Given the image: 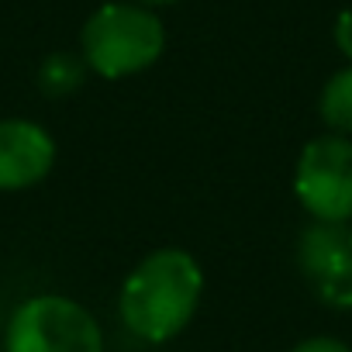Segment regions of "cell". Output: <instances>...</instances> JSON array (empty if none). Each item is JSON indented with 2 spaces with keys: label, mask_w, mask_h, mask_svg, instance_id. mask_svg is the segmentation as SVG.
Returning a JSON list of instances; mask_svg holds the SVG:
<instances>
[{
  "label": "cell",
  "mask_w": 352,
  "mask_h": 352,
  "mask_svg": "<svg viewBox=\"0 0 352 352\" xmlns=\"http://www.w3.org/2000/svg\"><path fill=\"white\" fill-rule=\"evenodd\" d=\"M201 297H204L201 263L187 249L166 245L148 252L124 276L118 314L135 338L148 345H162L190 324Z\"/></svg>",
  "instance_id": "6da1fadb"
},
{
  "label": "cell",
  "mask_w": 352,
  "mask_h": 352,
  "mask_svg": "<svg viewBox=\"0 0 352 352\" xmlns=\"http://www.w3.org/2000/svg\"><path fill=\"white\" fill-rule=\"evenodd\" d=\"M166 49V28L142 4H104L80 32V56L90 73L124 80L148 69Z\"/></svg>",
  "instance_id": "7a4b0ae2"
},
{
  "label": "cell",
  "mask_w": 352,
  "mask_h": 352,
  "mask_svg": "<svg viewBox=\"0 0 352 352\" xmlns=\"http://www.w3.org/2000/svg\"><path fill=\"white\" fill-rule=\"evenodd\" d=\"M4 352H104V328L80 300L38 294L14 307Z\"/></svg>",
  "instance_id": "3957f363"
},
{
  "label": "cell",
  "mask_w": 352,
  "mask_h": 352,
  "mask_svg": "<svg viewBox=\"0 0 352 352\" xmlns=\"http://www.w3.org/2000/svg\"><path fill=\"white\" fill-rule=\"evenodd\" d=\"M294 194L300 208L321 225L352 221V138L318 135L294 166Z\"/></svg>",
  "instance_id": "277c9868"
},
{
  "label": "cell",
  "mask_w": 352,
  "mask_h": 352,
  "mask_svg": "<svg viewBox=\"0 0 352 352\" xmlns=\"http://www.w3.org/2000/svg\"><path fill=\"white\" fill-rule=\"evenodd\" d=\"M297 266L321 304L352 311V228L321 225L304 228L297 245Z\"/></svg>",
  "instance_id": "5b68a950"
},
{
  "label": "cell",
  "mask_w": 352,
  "mask_h": 352,
  "mask_svg": "<svg viewBox=\"0 0 352 352\" xmlns=\"http://www.w3.org/2000/svg\"><path fill=\"white\" fill-rule=\"evenodd\" d=\"M56 166L52 135L25 118L0 121V190H28L42 184Z\"/></svg>",
  "instance_id": "8992f818"
},
{
  "label": "cell",
  "mask_w": 352,
  "mask_h": 352,
  "mask_svg": "<svg viewBox=\"0 0 352 352\" xmlns=\"http://www.w3.org/2000/svg\"><path fill=\"white\" fill-rule=\"evenodd\" d=\"M318 114L331 128V135H352V66L338 69L318 97Z\"/></svg>",
  "instance_id": "52a82bcc"
},
{
  "label": "cell",
  "mask_w": 352,
  "mask_h": 352,
  "mask_svg": "<svg viewBox=\"0 0 352 352\" xmlns=\"http://www.w3.org/2000/svg\"><path fill=\"white\" fill-rule=\"evenodd\" d=\"M87 80V63L76 52H52L38 66V90L45 97H69L83 87Z\"/></svg>",
  "instance_id": "ba28073f"
},
{
  "label": "cell",
  "mask_w": 352,
  "mask_h": 352,
  "mask_svg": "<svg viewBox=\"0 0 352 352\" xmlns=\"http://www.w3.org/2000/svg\"><path fill=\"white\" fill-rule=\"evenodd\" d=\"M290 352H352V345L342 338H331V335H314V338L297 342Z\"/></svg>",
  "instance_id": "9c48e42d"
},
{
  "label": "cell",
  "mask_w": 352,
  "mask_h": 352,
  "mask_svg": "<svg viewBox=\"0 0 352 352\" xmlns=\"http://www.w3.org/2000/svg\"><path fill=\"white\" fill-rule=\"evenodd\" d=\"M335 45H338V52L352 63V8L342 11L338 21H335Z\"/></svg>",
  "instance_id": "30bf717a"
},
{
  "label": "cell",
  "mask_w": 352,
  "mask_h": 352,
  "mask_svg": "<svg viewBox=\"0 0 352 352\" xmlns=\"http://www.w3.org/2000/svg\"><path fill=\"white\" fill-rule=\"evenodd\" d=\"M142 8H166V4H176V0H135Z\"/></svg>",
  "instance_id": "8fae6325"
},
{
  "label": "cell",
  "mask_w": 352,
  "mask_h": 352,
  "mask_svg": "<svg viewBox=\"0 0 352 352\" xmlns=\"http://www.w3.org/2000/svg\"><path fill=\"white\" fill-rule=\"evenodd\" d=\"M0 352H4V349H0Z\"/></svg>",
  "instance_id": "7c38bea8"
}]
</instances>
